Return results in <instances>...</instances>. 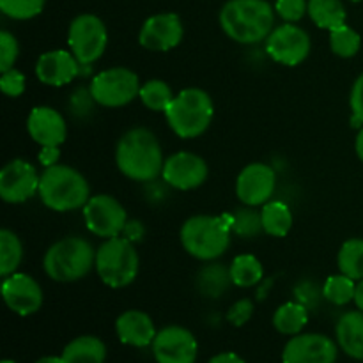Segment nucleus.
Here are the masks:
<instances>
[{
	"mask_svg": "<svg viewBox=\"0 0 363 363\" xmlns=\"http://www.w3.org/2000/svg\"><path fill=\"white\" fill-rule=\"evenodd\" d=\"M230 279L233 284L238 287H254L264 277V269H262L261 261L255 255L243 254L238 255L229 266Z\"/></svg>",
	"mask_w": 363,
	"mask_h": 363,
	"instance_id": "nucleus-28",
	"label": "nucleus"
},
{
	"mask_svg": "<svg viewBox=\"0 0 363 363\" xmlns=\"http://www.w3.org/2000/svg\"><path fill=\"white\" fill-rule=\"evenodd\" d=\"M350 105L353 117H351V126L362 128L363 126V73L357 78L353 89H351Z\"/></svg>",
	"mask_w": 363,
	"mask_h": 363,
	"instance_id": "nucleus-39",
	"label": "nucleus"
},
{
	"mask_svg": "<svg viewBox=\"0 0 363 363\" xmlns=\"http://www.w3.org/2000/svg\"><path fill=\"white\" fill-rule=\"evenodd\" d=\"M152 353L158 363H195L197 340L183 326H167L156 333Z\"/></svg>",
	"mask_w": 363,
	"mask_h": 363,
	"instance_id": "nucleus-15",
	"label": "nucleus"
},
{
	"mask_svg": "<svg viewBox=\"0 0 363 363\" xmlns=\"http://www.w3.org/2000/svg\"><path fill=\"white\" fill-rule=\"evenodd\" d=\"M96 266V250L85 238L67 236L53 243L43 257L45 273L53 282L69 284L84 279Z\"/></svg>",
	"mask_w": 363,
	"mask_h": 363,
	"instance_id": "nucleus-4",
	"label": "nucleus"
},
{
	"mask_svg": "<svg viewBox=\"0 0 363 363\" xmlns=\"http://www.w3.org/2000/svg\"><path fill=\"white\" fill-rule=\"evenodd\" d=\"M25 87H27V80H25V74L21 71L11 69L2 71V77H0V89L6 96L9 98H18L25 92Z\"/></svg>",
	"mask_w": 363,
	"mask_h": 363,
	"instance_id": "nucleus-38",
	"label": "nucleus"
},
{
	"mask_svg": "<svg viewBox=\"0 0 363 363\" xmlns=\"http://www.w3.org/2000/svg\"><path fill=\"white\" fill-rule=\"evenodd\" d=\"M215 116L211 96L197 87L183 89L174 96L172 103L165 110L170 130L179 138H197L204 133Z\"/></svg>",
	"mask_w": 363,
	"mask_h": 363,
	"instance_id": "nucleus-6",
	"label": "nucleus"
},
{
	"mask_svg": "<svg viewBox=\"0 0 363 363\" xmlns=\"http://www.w3.org/2000/svg\"><path fill=\"white\" fill-rule=\"evenodd\" d=\"M39 197L52 211L67 213L84 209L91 199V188L87 179L77 169L55 163L43 170Z\"/></svg>",
	"mask_w": 363,
	"mask_h": 363,
	"instance_id": "nucleus-3",
	"label": "nucleus"
},
{
	"mask_svg": "<svg viewBox=\"0 0 363 363\" xmlns=\"http://www.w3.org/2000/svg\"><path fill=\"white\" fill-rule=\"evenodd\" d=\"M337 264L340 273L347 275L353 280L363 279V240L362 238H351L344 241L337 255Z\"/></svg>",
	"mask_w": 363,
	"mask_h": 363,
	"instance_id": "nucleus-30",
	"label": "nucleus"
},
{
	"mask_svg": "<svg viewBox=\"0 0 363 363\" xmlns=\"http://www.w3.org/2000/svg\"><path fill=\"white\" fill-rule=\"evenodd\" d=\"M266 53L282 66H298L308 57L312 48L311 35L294 23L275 27L266 39Z\"/></svg>",
	"mask_w": 363,
	"mask_h": 363,
	"instance_id": "nucleus-11",
	"label": "nucleus"
},
{
	"mask_svg": "<svg viewBox=\"0 0 363 363\" xmlns=\"http://www.w3.org/2000/svg\"><path fill=\"white\" fill-rule=\"evenodd\" d=\"M354 303H357L358 311L363 312V279L358 280L357 291H354Z\"/></svg>",
	"mask_w": 363,
	"mask_h": 363,
	"instance_id": "nucleus-44",
	"label": "nucleus"
},
{
	"mask_svg": "<svg viewBox=\"0 0 363 363\" xmlns=\"http://www.w3.org/2000/svg\"><path fill=\"white\" fill-rule=\"evenodd\" d=\"M142 234H144V229H142V225L138 222H128L126 223V229H124L123 236L126 238V240H130L131 243H133L135 240H140Z\"/></svg>",
	"mask_w": 363,
	"mask_h": 363,
	"instance_id": "nucleus-42",
	"label": "nucleus"
},
{
	"mask_svg": "<svg viewBox=\"0 0 363 363\" xmlns=\"http://www.w3.org/2000/svg\"><path fill=\"white\" fill-rule=\"evenodd\" d=\"M337 344L351 358L363 360V312L353 311L337 321Z\"/></svg>",
	"mask_w": 363,
	"mask_h": 363,
	"instance_id": "nucleus-22",
	"label": "nucleus"
},
{
	"mask_svg": "<svg viewBox=\"0 0 363 363\" xmlns=\"http://www.w3.org/2000/svg\"><path fill=\"white\" fill-rule=\"evenodd\" d=\"M116 330L123 344H130V346L135 347H145L155 342V323L142 311L123 312L117 318Z\"/></svg>",
	"mask_w": 363,
	"mask_h": 363,
	"instance_id": "nucleus-21",
	"label": "nucleus"
},
{
	"mask_svg": "<svg viewBox=\"0 0 363 363\" xmlns=\"http://www.w3.org/2000/svg\"><path fill=\"white\" fill-rule=\"evenodd\" d=\"M84 220L87 229L98 238L123 236L128 223L126 209L112 195H92L84 206Z\"/></svg>",
	"mask_w": 363,
	"mask_h": 363,
	"instance_id": "nucleus-10",
	"label": "nucleus"
},
{
	"mask_svg": "<svg viewBox=\"0 0 363 363\" xmlns=\"http://www.w3.org/2000/svg\"><path fill=\"white\" fill-rule=\"evenodd\" d=\"M96 272L105 286L112 289L133 284L137 279L140 259L135 245L124 236L108 238L96 250Z\"/></svg>",
	"mask_w": 363,
	"mask_h": 363,
	"instance_id": "nucleus-7",
	"label": "nucleus"
},
{
	"mask_svg": "<svg viewBox=\"0 0 363 363\" xmlns=\"http://www.w3.org/2000/svg\"><path fill=\"white\" fill-rule=\"evenodd\" d=\"M140 87L137 73L128 67H110L92 78L89 91L98 105L106 108H119L138 98Z\"/></svg>",
	"mask_w": 363,
	"mask_h": 363,
	"instance_id": "nucleus-8",
	"label": "nucleus"
},
{
	"mask_svg": "<svg viewBox=\"0 0 363 363\" xmlns=\"http://www.w3.org/2000/svg\"><path fill=\"white\" fill-rule=\"evenodd\" d=\"M46 0H0V11L13 20H30L45 9Z\"/></svg>",
	"mask_w": 363,
	"mask_h": 363,
	"instance_id": "nucleus-35",
	"label": "nucleus"
},
{
	"mask_svg": "<svg viewBox=\"0 0 363 363\" xmlns=\"http://www.w3.org/2000/svg\"><path fill=\"white\" fill-rule=\"evenodd\" d=\"M41 174L25 160H13L0 172V197L7 204H21L39 194Z\"/></svg>",
	"mask_w": 363,
	"mask_h": 363,
	"instance_id": "nucleus-12",
	"label": "nucleus"
},
{
	"mask_svg": "<svg viewBox=\"0 0 363 363\" xmlns=\"http://www.w3.org/2000/svg\"><path fill=\"white\" fill-rule=\"evenodd\" d=\"M354 291H357L354 280L344 273H339V275H332L326 280L325 287H323V296L330 303L342 307V305H347L354 300Z\"/></svg>",
	"mask_w": 363,
	"mask_h": 363,
	"instance_id": "nucleus-34",
	"label": "nucleus"
},
{
	"mask_svg": "<svg viewBox=\"0 0 363 363\" xmlns=\"http://www.w3.org/2000/svg\"><path fill=\"white\" fill-rule=\"evenodd\" d=\"M209 363H245V360L234 353H220L213 357Z\"/></svg>",
	"mask_w": 363,
	"mask_h": 363,
	"instance_id": "nucleus-43",
	"label": "nucleus"
},
{
	"mask_svg": "<svg viewBox=\"0 0 363 363\" xmlns=\"http://www.w3.org/2000/svg\"><path fill=\"white\" fill-rule=\"evenodd\" d=\"M20 55V45L11 32H0V71H7L14 67V62Z\"/></svg>",
	"mask_w": 363,
	"mask_h": 363,
	"instance_id": "nucleus-36",
	"label": "nucleus"
},
{
	"mask_svg": "<svg viewBox=\"0 0 363 363\" xmlns=\"http://www.w3.org/2000/svg\"><path fill=\"white\" fill-rule=\"evenodd\" d=\"M339 347L321 333L294 335L284 347V363H335Z\"/></svg>",
	"mask_w": 363,
	"mask_h": 363,
	"instance_id": "nucleus-18",
	"label": "nucleus"
},
{
	"mask_svg": "<svg viewBox=\"0 0 363 363\" xmlns=\"http://www.w3.org/2000/svg\"><path fill=\"white\" fill-rule=\"evenodd\" d=\"M218 20L227 38L241 45H255L266 41L275 28V11L266 0H229Z\"/></svg>",
	"mask_w": 363,
	"mask_h": 363,
	"instance_id": "nucleus-2",
	"label": "nucleus"
},
{
	"mask_svg": "<svg viewBox=\"0 0 363 363\" xmlns=\"http://www.w3.org/2000/svg\"><path fill=\"white\" fill-rule=\"evenodd\" d=\"M360 46L362 38L354 28L342 25V27L330 30V48L337 57L351 59L360 52Z\"/></svg>",
	"mask_w": 363,
	"mask_h": 363,
	"instance_id": "nucleus-33",
	"label": "nucleus"
},
{
	"mask_svg": "<svg viewBox=\"0 0 363 363\" xmlns=\"http://www.w3.org/2000/svg\"><path fill=\"white\" fill-rule=\"evenodd\" d=\"M230 223L225 216L197 215L181 227V245L199 261H215L222 257L230 245Z\"/></svg>",
	"mask_w": 363,
	"mask_h": 363,
	"instance_id": "nucleus-5",
	"label": "nucleus"
},
{
	"mask_svg": "<svg viewBox=\"0 0 363 363\" xmlns=\"http://www.w3.org/2000/svg\"><path fill=\"white\" fill-rule=\"evenodd\" d=\"M84 64L78 62L73 52L66 50H52L43 53L35 62V77L41 84L52 85V87H62V85L73 82L78 74H82Z\"/></svg>",
	"mask_w": 363,
	"mask_h": 363,
	"instance_id": "nucleus-19",
	"label": "nucleus"
},
{
	"mask_svg": "<svg viewBox=\"0 0 363 363\" xmlns=\"http://www.w3.org/2000/svg\"><path fill=\"white\" fill-rule=\"evenodd\" d=\"M138 98L142 99L145 108L152 110V112H165L170 103H172L174 94L172 89H170V85L167 82L147 80L140 87Z\"/></svg>",
	"mask_w": 363,
	"mask_h": 363,
	"instance_id": "nucleus-31",
	"label": "nucleus"
},
{
	"mask_svg": "<svg viewBox=\"0 0 363 363\" xmlns=\"http://www.w3.org/2000/svg\"><path fill=\"white\" fill-rule=\"evenodd\" d=\"M67 45L84 66H91L101 59L108 45V32L101 18L96 14H80L74 18L67 30Z\"/></svg>",
	"mask_w": 363,
	"mask_h": 363,
	"instance_id": "nucleus-9",
	"label": "nucleus"
},
{
	"mask_svg": "<svg viewBox=\"0 0 363 363\" xmlns=\"http://www.w3.org/2000/svg\"><path fill=\"white\" fill-rule=\"evenodd\" d=\"M308 16L319 28L333 30L346 25V7L340 0H308Z\"/></svg>",
	"mask_w": 363,
	"mask_h": 363,
	"instance_id": "nucleus-24",
	"label": "nucleus"
},
{
	"mask_svg": "<svg viewBox=\"0 0 363 363\" xmlns=\"http://www.w3.org/2000/svg\"><path fill=\"white\" fill-rule=\"evenodd\" d=\"M117 169L131 181L151 183L162 176L163 152L158 138L147 128H131L119 138L116 147Z\"/></svg>",
	"mask_w": 363,
	"mask_h": 363,
	"instance_id": "nucleus-1",
	"label": "nucleus"
},
{
	"mask_svg": "<svg viewBox=\"0 0 363 363\" xmlns=\"http://www.w3.org/2000/svg\"><path fill=\"white\" fill-rule=\"evenodd\" d=\"M351 2H362V0H351Z\"/></svg>",
	"mask_w": 363,
	"mask_h": 363,
	"instance_id": "nucleus-48",
	"label": "nucleus"
},
{
	"mask_svg": "<svg viewBox=\"0 0 363 363\" xmlns=\"http://www.w3.org/2000/svg\"><path fill=\"white\" fill-rule=\"evenodd\" d=\"M233 284L229 268L225 264H208L199 272L197 287L204 296L220 298Z\"/></svg>",
	"mask_w": 363,
	"mask_h": 363,
	"instance_id": "nucleus-27",
	"label": "nucleus"
},
{
	"mask_svg": "<svg viewBox=\"0 0 363 363\" xmlns=\"http://www.w3.org/2000/svg\"><path fill=\"white\" fill-rule=\"evenodd\" d=\"M23 259V245L20 238L9 229L0 230V275L9 277L16 273Z\"/></svg>",
	"mask_w": 363,
	"mask_h": 363,
	"instance_id": "nucleus-29",
	"label": "nucleus"
},
{
	"mask_svg": "<svg viewBox=\"0 0 363 363\" xmlns=\"http://www.w3.org/2000/svg\"><path fill=\"white\" fill-rule=\"evenodd\" d=\"M275 11L286 23H296L308 13L307 0H277Z\"/></svg>",
	"mask_w": 363,
	"mask_h": 363,
	"instance_id": "nucleus-37",
	"label": "nucleus"
},
{
	"mask_svg": "<svg viewBox=\"0 0 363 363\" xmlns=\"http://www.w3.org/2000/svg\"><path fill=\"white\" fill-rule=\"evenodd\" d=\"M2 363H14V362H11V360H4Z\"/></svg>",
	"mask_w": 363,
	"mask_h": 363,
	"instance_id": "nucleus-47",
	"label": "nucleus"
},
{
	"mask_svg": "<svg viewBox=\"0 0 363 363\" xmlns=\"http://www.w3.org/2000/svg\"><path fill=\"white\" fill-rule=\"evenodd\" d=\"M308 321V312L303 303H284L273 315V326L282 335H298Z\"/></svg>",
	"mask_w": 363,
	"mask_h": 363,
	"instance_id": "nucleus-26",
	"label": "nucleus"
},
{
	"mask_svg": "<svg viewBox=\"0 0 363 363\" xmlns=\"http://www.w3.org/2000/svg\"><path fill=\"white\" fill-rule=\"evenodd\" d=\"M261 218L264 233L269 236L284 238L289 234L293 227V213L287 208V204L280 201H269L262 206Z\"/></svg>",
	"mask_w": 363,
	"mask_h": 363,
	"instance_id": "nucleus-25",
	"label": "nucleus"
},
{
	"mask_svg": "<svg viewBox=\"0 0 363 363\" xmlns=\"http://www.w3.org/2000/svg\"><path fill=\"white\" fill-rule=\"evenodd\" d=\"M2 298L14 314L32 315L43 307L45 294L38 280L32 279L30 275L13 273L9 277H4Z\"/></svg>",
	"mask_w": 363,
	"mask_h": 363,
	"instance_id": "nucleus-17",
	"label": "nucleus"
},
{
	"mask_svg": "<svg viewBox=\"0 0 363 363\" xmlns=\"http://www.w3.org/2000/svg\"><path fill=\"white\" fill-rule=\"evenodd\" d=\"M208 163L204 158L190 151L174 152L165 160L162 170V177L169 186L176 190H195L208 179Z\"/></svg>",
	"mask_w": 363,
	"mask_h": 363,
	"instance_id": "nucleus-13",
	"label": "nucleus"
},
{
	"mask_svg": "<svg viewBox=\"0 0 363 363\" xmlns=\"http://www.w3.org/2000/svg\"><path fill=\"white\" fill-rule=\"evenodd\" d=\"M354 149H357V155L358 158L363 162V126L360 128V131H358L357 135V142H354Z\"/></svg>",
	"mask_w": 363,
	"mask_h": 363,
	"instance_id": "nucleus-45",
	"label": "nucleus"
},
{
	"mask_svg": "<svg viewBox=\"0 0 363 363\" xmlns=\"http://www.w3.org/2000/svg\"><path fill=\"white\" fill-rule=\"evenodd\" d=\"M252 314H254V303H252V300H247V298H245V300L236 301V303L230 307L227 319H229L234 326H243L245 323L252 318Z\"/></svg>",
	"mask_w": 363,
	"mask_h": 363,
	"instance_id": "nucleus-40",
	"label": "nucleus"
},
{
	"mask_svg": "<svg viewBox=\"0 0 363 363\" xmlns=\"http://www.w3.org/2000/svg\"><path fill=\"white\" fill-rule=\"evenodd\" d=\"M106 358V347L98 337L84 335L71 340L62 351L64 363H103Z\"/></svg>",
	"mask_w": 363,
	"mask_h": 363,
	"instance_id": "nucleus-23",
	"label": "nucleus"
},
{
	"mask_svg": "<svg viewBox=\"0 0 363 363\" xmlns=\"http://www.w3.org/2000/svg\"><path fill=\"white\" fill-rule=\"evenodd\" d=\"M277 186L275 170L266 163H250L236 179V195L245 206H264Z\"/></svg>",
	"mask_w": 363,
	"mask_h": 363,
	"instance_id": "nucleus-16",
	"label": "nucleus"
},
{
	"mask_svg": "<svg viewBox=\"0 0 363 363\" xmlns=\"http://www.w3.org/2000/svg\"><path fill=\"white\" fill-rule=\"evenodd\" d=\"M35 363H64L62 362V357L57 358V357H45L41 358V360H38Z\"/></svg>",
	"mask_w": 363,
	"mask_h": 363,
	"instance_id": "nucleus-46",
	"label": "nucleus"
},
{
	"mask_svg": "<svg viewBox=\"0 0 363 363\" xmlns=\"http://www.w3.org/2000/svg\"><path fill=\"white\" fill-rule=\"evenodd\" d=\"M59 147H55V145H48V147H41V151H39V163H41L43 167H52L55 165L57 162H59Z\"/></svg>",
	"mask_w": 363,
	"mask_h": 363,
	"instance_id": "nucleus-41",
	"label": "nucleus"
},
{
	"mask_svg": "<svg viewBox=\"0 0 363 363\" xmlns=\"http://www.w3.org/2000/svg\"><path fill=\"white\" fill-rule=\"evenodd\" d=\"M233 233L243 238H254L264 230L262 227L261 211H255L254 206L238 208L233 215H227Z\"/></svg>",
	"mask_w": 363,
	"mask_h": 363,
	"instance_id": "nucleus-32",
	"label": "nucleus"
},
{
	"mask_svg": "<svg viewBox=\"0 0 363 363\" xmlns=\"http://www.w3.org/2000/svg\"><path fill=\"white\" fill-rule=\"evenodd\" d=\"M183 34V21L176 13H160L145 20L138 43L149 52H169L179 45Z\"/></svg>",
	"mask_w": 363,
	"mask_h": 363,
	"instance_id": "nucleus-14",
	"label": "nucleus"
},
{
	"mask_svg": "<svg viewBox=\"0 0 363 363\" xmlns=\"http://www.w3.org/2000/svg\"><path fill=\"white\" fill-rule=\"evenodd\" d=\"M27 130L32 140L41 147L55 145L59 147L67 137V126L64 117L52 106H35L28 113Z\"/></svg>",
	"mask_w": 363,
	"mask_h": 363,
	"instance_id": "nucleus-20",
	"label": "nucleus"
}]
</instances>
